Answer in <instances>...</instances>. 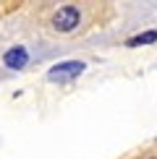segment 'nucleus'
<instances>
[{"label":"nucleus","instance_id":"1","mask_svg":"<svg viewBox=\"0 0 157 159\" xmlns=\"http://www.w3.org/2000/svg\"><path fill=\"white\" fill-rule=\"evenodd\" d=\"M78 21H81V13H78L76 5H63V8H58V13L52 16V26H55L58 31H74Z\"/></svg>","mask_w":157,"mask_h":159},{"label":"nucleus","instance_id":"2","mask_svg":"<svg viewBox=\"0 0 157 159\" xmlns=\"http://www.w3.org/2000/svg\"><path fill=\"white\" fill-rule=\"evenodd\" d=\"M84 70V63H78V60H68V63H58L55 68L47 73L50 81H65V78H74L78 76Z\"/></svg>","mask_w":157,"mask_h":159},{"label":"nucleus","instance_id":"3","mask_svg":"<svg viewBox=\"0 0 157 159\" xmlns=\"http://www.w3.org/2000/svg\"><path fill=\"white\" fill-rule=\"evenodd\" d=\"M26 60H29V55H26L24 47H11V50L3 55V63L8 65V68H24Z\"/></svg>","mask_w":157,"mask_h":159},{"label":"nucleus","instance_id":"4","mask_svg":"<svg viewBox=\"0 0 157 159\" xmlns=\"http://www.w3.org/2000/svg\"><path fill=\"white\" fill-rule=\"evenodd\" d=\"M149 42H157V29L152 31H144V34H136V37H131L128 39V47H139V44H149Z\"/></svg>","mask_w":157,"mask_h":159},{"label":"nucleus","instance_id":"5","mask_svg":"<svg viewBox=\"0 0 157 159\" xmlns=\"http://www.w3.org/2000/svg\"><path fill=\"white\" fill-rule=\"evenodd\" d=\"M152 159H155V157H152Z\"/></svg>","mask_w":157,"mask_h":159}]
</instances>
